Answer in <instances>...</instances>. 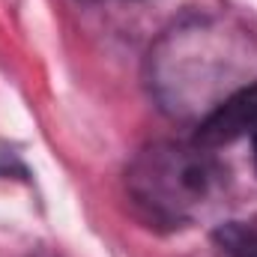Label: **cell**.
<instances>
[{"label":"cell","instance_id":"6da1fadb","mask_svg":"<svg viewBox=\"0 0 257 257\" xmlns=\"http://www.w3.org/2000/svg\"><path fill=\"white\" fill-rule=\"evenodd\" d=\"M224 168L200 144H153L128 168L132 197L168 224L206 212L224 189Z\"/></svg>","mask_w":257,"mask_h":257},{"label":"cell","instance_id":"7a4b0ae2","mask_svg":"<svg viewBox=\"0 0 257 257\" xmlns=\"http://www.w3.org/2000/svg\"><path fill=\"white\" fill-rule=\"evenodd\" d=\"M248 132H257V84L230 93L221 105H215L200 120L194 144L215 150V147H227L245 138Z\"/></svg>","mask_w":257,"mask_h":257},{"label":"cell","instance_id":"3957f363","mask_svg":"<svg viewBox=\"0 0 257 257\" xmlns=\"http://www.w3.org/2000/svg\"><path fill=\"white\" fill-rule=\"evenodd\" d=\"M215 245L224 251V257H257V227L227 221L215 230Z\"/></svg>","mask_w":257,"mask_h":257},{"label":"cell","instance_id":"277c9868","mask_svg":"<svg viewBox=\"0 0 257 257\" xmlns=\"http://www.w3.org/2000/svg\"><path fill=\"white\" fill-rule=\"evenodd\" d=\"M36 257H54V254H48V251H39V254H36Z\"/></svg>","mask_w":257,"mask_h":257},{"label":"cell","instance_id":"5b68a950","mask_svg":"<svg viewBox=\"0 0 257 257\" xmlns=\"http://www.w3.org/2000/svg\"><path fill=\"white\" fill-rule=\"evenodd\" d=\"M254 159H257V141H254Z\"/></svg>","mask_w":257,"mask_h":257}]
</instances>
